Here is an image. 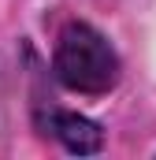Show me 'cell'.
I'll list each match as a JSON object with an SVG mask.
<instances>
[{"label":"cell","instance_id":"obj_2","mask_svg":"<svg viewBox=\"0 0 156 160\" xmlns=\"http://www.w3.org/2000/svg\"><path fill=\"white\" fill-rule=\"evenodd\" d=\"M45 130H48L67 153H78V157H93V153L104 149V130L93 119L78 116V112H48Z\"/></svg>","mask_w":156,"mask_h":160},{"label":"cell","instance_id":"obj_1","mask_svg":"<svg viewBox=\"0 0 156 160\" xmlns=\"http://www.w3.org/2000/svg\"><path fill=\"white\" fill-rule=\"evenodd\" d=\"M52 75L71 93L100 97V93L115 89L119 82V56L108 45V38L100 30H93L89 22H67L56 38Z\"/></svg>","mask_w":156,"mask_h":160}]
</instances>
